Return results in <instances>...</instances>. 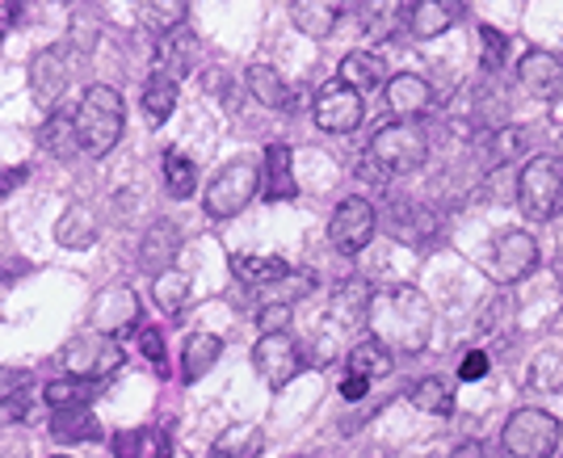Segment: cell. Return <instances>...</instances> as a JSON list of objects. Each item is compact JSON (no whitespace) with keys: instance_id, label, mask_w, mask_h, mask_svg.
Listing matches in <instances>:
<instances>
[{"instance_id":"1","label":"cell","mask_w":563,"mask_h":458,"mask_svg":"<svg viewBox=\"0 0 563 458\" xmlns=\"http://www.w3.org/2000/svg\"><path fill=\"white\" fill-rule=\"evenodd\" d=\"M366 324H370V336L391 354H421L434 332V307L416 286L391 282L383 290H375Z\"/></svg>"},{"instance_id":"2","label":"cell","mask_w":563,"mask_h":458,"mask_svg":"<svg viewBox=\"0 0 563 458\" xmlns=\"http://www.w3.org/2000/svg\"><path fill=\"white\" fill-rule=\"evenodd\" d=\"M127 127V102L118 89L110 84H93L84 89V98L77 105V130H80V148L89 156H105Z\"/></svg>"},{"instance_id":"3","label":"cell","mask_w":563,"mask_h":458,"mask_svg":"<svg viewBox=\"0 0 563 458\" xmlns=\"http://www.w3.org/2000/svg\"><path fill=\"white\" fill-rule=\"evenodd\" d=\"M429 160V139L416 123H387L370 139V173L375 178H409Z\"/></svg>"},{"instance_id":"4","label":"cell","mask_w":563,"mask_h":458,"mask_svg":"<svg viewBox=\"0 0 563 458\" xmlns=\"http://www.w3.org/2000/svg\"><path fill=\"white\" fill-rule=\"evenodd\" d=\"M517 206L526 219L547 224L563 210V160L560 156H535L517 173Z\"/></svg>"},{"instance_id":"5","label":"cell","mask_w":563,"mask_h":458,"mask_svg":"<svg viewBox=\"0 0 563 458\" xmlns=\"http://www.w3.org/2000/svg\"><path fill=\"white\" fill-rule=\"evenodd\" d=\"M560 442V416H551L547 408H517L501 430V446L509 450V458H555Z\"/></svg>"},{"instance_id":"6","label":"cell","mask_w":563,"mask_h":458,"mask_svg":"<svg viewBox=\"0 0 563 458\" xmlns=\"http://www.w3.org/2000/svg\"><path fill=\"white\" fill-rule=\"evenodd\" d=\"M256 190H261V164L249 160V156L228 160L215 173V181L206 185V215L210 219H231V215H240L244 206L253 203Z\"/></svg>"},{"instance_id":"7","label":"cell","mask_w":563,"mask_h":458,"mask_svg":"<svg viewBox=\"0 0 563 458\" xmlns=\"http://www.w3.org/2000/svg\"><path fill=\"white\" fill-rule=\"evenodd\" d=\"M253 366H256V375L278 391V387H286L290 379L303 375L308 357H303V345H299L290 332H265L253 350Z\"/></svg>"},{"instance_id":"8","label":"cell","mask_w":563,"mask_h":458,"mask_svg":"<svg viewBox=\"0 0 563 458\" xmlns=\"http://www.w3.org/2000/svg\"><path fill=\"white\" fill-rule=\"evenodd\" d=\"M64 366H68V375H72V379L102 382L123 366V350H118V341H114V336L89 332V336H77V341L64 350Z\"/></svg>"},{"instance_id":"9","label":"cell","mask_w":563,"mask_h":458,"mask_svg":"<svg viewBox=\"0 0 563 458\" xmlns=\"http://www.w3.org/2000/svg\"><path fill=\"white\" fill-rule=\"evenodd\" d=\"M538 270V240L530 231L513 228L501 231L492 240V256H487V274L501 282V286H513V282L530 278Z\"/></svg>"},{"instance_id":"10","label":"cell","mask_w":563,"mask_h":458,"mask_svg":"<svg viewBox=\"0 0 563 458\" xmlns=\"http://www.w3.org/2000/svg\"><path fill=\"white\" fill-rule=\"evenodd\" d=\"M379 231V210L366 203V198H345L329 219V240H333L336 253L354 256L361 253Z\"/></svg>"},{"instance_id":"11","label":"cell","mask_w":563,"mask_h":458,"mask_svg":"<svg viewBox=\"0 0 563 458\" xmlns=\"http://www.w3.org/2000/svg\"><path fill=\"white\" fill-rule=\"evenodd\" d=\"M366 118V105H361V93L349 89L345 80H333L315 93V127L329 130V135H349V130L361 127Z\"/></svg>"},{"instance_id":"12","label":"cell","mask_w":563,"mask_h":458,"mask_svg":"<svg viewBox=\"0 0 563 458\" xmlns=\"http://www.w3.org/2000/svg\"><path fill=\"white\" fill-rule=\"evenodd\" d=\"M89 324H93V332L118 341L123 332L139 324V295L130 286H105V290H97L93 304H89Z\"/></svg>"},{"instance_id":"13","label":"cell","mask_w":563,"mask_h":458,"mask_svg":"<svg viewBox=\"0 0 563 458\" xmlns=\"http://www.w3.org/2000/svg\"><path fill=\"white\" fill-rule=\"evenodd\" d=\"M517 84L538 102H563V55L555 51H526L517 59Z\"/></svg>"},{"instance_id":"14","label":"cell","mask_w":563,"mask_h":458,"mask_svg":"<svg viewBox=\"0 0 563 458\" xmlns=\"http://www.w3.org/2000/svg\"><path fill=\"white\" fill-rule=\"evenodd\" d=\"M68 80H72V68H68V55L59 47H47V51H38L30 59V89H34L38 105L59 110L64 93H68Z\"/></svg>"},{"instance_id":"15","label":"cell","mask_w":563,"mask_h":458,"mask_svg":"<svg viewBox=\"0 0 563 458\" xmlns=\"http://www.w3.org/2000/svg\"><path fill=\"white\" fill-rule=\"evenodd\" d=\"M383 224L395 240H404V244H412V249L434 244V236H437V219L425 210V206L412 203V198H391L387 210H383Z\"/></svg>"},{"instance_id":"16","label":"cell","mask_w":563,"mask_h":458,"mask_svg":"<svg viewBox=\"0 0 563 458\" xmlns=\"http://www.w3.org/2000/svg\"><path fill=\"white\" fill-rule=\"evenodd\" d=\"M383 102L387 114H395V123H412V118H421L429 110L434 89H429V80L416 77V72H400V77H391L383 84Z\"/></svg>"},{"instance_id":"17","label":"cell","mask_w":563,"mask_h":458,"mask_svg":"<svg viewBox=\"0 0 563 458\" xmlns=\"http://www.w3.org/2000/svg\"><path fill=\"white\" fill-rule=\"evenodd\" d=\"M409 0H358V26L370 43H387L409 26Z\"/></svg>"},{"instance_id":"18","label":"cell","mask_w":563,"mask_h":458,"mask_svg":"<svg viewBox=\"0 0 563 458\" xmlns=\"http://www.w3.org/2000/svg\"><path fill=\"white\" fill-rule=\"evenodd\" d=\"M345 13H349V0H290V22L308 38H329Z\"/></svg>"},{"instance_id":"19","label":"cell","mask_w":563,"mask_h":458,"mask_svg":"<svg viewBox=\"0 0 563 458\" xmlns=\"http://www.w3.org/2000/svg\"><path fill=\"white\" fill-rule=\"evenodd\" d=\"M194 59H198V38H194L189 26H181L160 38V47H156V72H160V77L185 80L189 68H194Z\"/></svg>"},{"instance_id":"20","label":"cell","mask_w":563,"mask_h":458,"mask_svg":"<svg viewBox=\"0 0 563 458\" xmlns=\"http://www.w3.org/2000/svg\"><path fill=\"white\" fill-rule=\"evenodd\" d=\"M261 194H265L269 203H286V198H295V194H299V185H295V156H290L286 144H269V148H265Z\"/></svg>"},{"instance_id":"21","label":"cell","mask_w":563,"mask_h":458,"mask_svg":"<svg viewBox=\"0 0 563 458\" xmlns=\"http://www.w3.org/2000/svg\"><path fill=\"white\" fill-rule=\"evenodd\" d=\"M462 22V0H416L409 13V30L425 43Z\"/></svg>"},{"instance_id":"22","label":"cell","mask_w":563,"mask_h":458,"mask_svg":"<svg viewBox=\"0 0 563 458\" xmlns=\"http://www.w3.org/2000/svg\"><path fill=\"white\" fill-rule=\"evenodd\" d=\"M223 357V341L215 332H194L181 350V382H198L215 370V362Z\"/></svg>"},{"instance_id":"23","label":"cell","mask_w":563,"mask_h":458,"mask_svg":"<svg viewBox=\"0 0 563 458\" xmlns=\"http://www.w3.org/2000/svg\"><path fill=\"white\" fill-rule=\"evenodd\" d=\"M231 270L244 286H256V290H269L278 282L290 278V265L282 256H265V253H240L231 256Z\"/></svg>"},{"instance_id":"24","label":"cell","mask_w":563,"mask_h":458,"mask_svg":"<svg viewBox=\"0 0 563 458\" xmlns=\"http://www.w3.org/2000/svg\"><path fill=\"white\" fill-rule=\"evenodd\" d=\"M97 215H93V206L84 203H72L64 215H59V224H55V240L64 244V249H89L93 240H97Z\"/></svg>"},{"instance_id":"25","label":"cell","mask_w":563,"mask_h":458,"mask_svg":"<svg viewBox=\"0 0 563 458\" xmlns=\"http://www.w3.org/2000/svg\"><path fill=\"white\" fill-rule=\"evenodd\" d=\"M341 80L358 93H370L391 77H387V59L379 51H349L341 59Z\"/></svg>"},{"instance_id":"26","label":"cell","mask_w":563,"mask_h":458,"mask_svg":"<svg viewBox=\"0 0 563 458\" xmlns=\"http://www.w3.org/2000/svg\"><path fill=\"white\" fill-rule=\"evenodd\" d=\"M177 249H181L177 228H173V224H156V228H148L143 244H139V265L152 270V274H164V270H173Z\"/></svg>"},{"instance_id":"27","label":"cell","mask_w":563,"mask_h":458,"mask_svg":"<svg viewBox=\"0 0 563 458\" xmlns=\"http://www.w3.org/2000/svg\"><path fill=\"white\" fill-rule=\"evenodd\" d=\"M261 450H265V433H261V425L240 421V425H228V430L215 437L210 458H256Z\"/></svg>"},{"instance_id":"28","label":"cell","mask_w":563,"mask_h":458,"mask_svg":"<svg viewBox=\"0 0 563 458\" xmlns=\"http://www.w3.org/2000/svg\"><path fill=\"white\" fill-rule=\"evenodd\" d=\"M38 139H43V148H51L55 156L84 152V148H80V130H77V110H51L43 130H38Z\"/></svg>"},{"instance_id":"29","label":"cell","mask_w":563,"mask_h":458,"mask_svg":"<svg viewBox=\"0 0 563 458\" xmlns=\"http://www.w3.org/2000/svg\"><path fill=\"white\" fill-rule=\"evenodd\" d=\"M51 437L55 442H97L102 425H97V416L89 408H55Z\"/></svg>"},{"instance_id":"30","label":"cell","mask_w":563,"mask_h":458,"mask_svg":"<svg viewBox=\"0 0 563 458\" xmlns=\"http://www.w3.org/2000/svg\"><path fill=\"white\" fill-rule=\"evenodd\" d=\"M409 400L421 408V412H429V416H450V412H455V382L441 379V375L416 379L409 391Z\"/></svg>"},{"instance_id":"31","label":"cell","mask_w":563,"mask_h":458,"mask_svg":"<svg viewBox=\"0 0 563 458\" xmlns=\"http://www.w3.org/2000/svg\"><path fill=\"white\" fill-rule=\"evenodd\" d=\"M526 148H530V130L496 127L484 139V164L487 169H501V164H509V160H517V156H526Z\"/></svg>"},{"instance_id":"32","label":"cell","mask_w":563,"mask_h":458,"mask_svg":"<svg viewBox=\"0 0 563 458\" xmlns=\"http://www.w3.org/2000/svg\"><path fill=\"white\" fill-rule=\"evenodd\" d=\"M391 366H395V357L387 345H379L375 336L370 341H358L354 350H349V375H361V379H387L391 375Z\"/></svg>"},{"instance_id":"33","label":"cell","mask_w":563,"mask_h":458,"mask_svg":"<svg viewBox=\"0 0 563 458\" xmlns=\"http://www.w3.org/2000/svg\"><path fill=\"white\" fill-rule=\"evenodd\" d=\"M370 299H375V290L366 282H341L333 295V316L341 324H366Z\"/></svg>"},{"instance_id":"34","label":"cell","mask_w":563,"mask_h":458,"mask_svg":"<svg viewBox=\"0 0 563 458\" xmlns=\"http://www.w3.org/2000/svg\"><path fill=\"white\" fill-rule=\"evenodd\" d=\"M244 89L253 93L256 102L265 105V110H282V105L290 102V93H286V80L269 68V64H253L249 72H244Z\"/></svg>"},{"instance_id":"35","label":"cell","mask_w":563,"mask_h":458,"mask_svg":"<svg viewBox=\"0 0 563 458\" xmlns=\"http://www.w3.org/2000/svg\"><path fill=\"white\" fill-rule=\"evenodd\" d=\"M513 316H517V299H513V290L509 286H496L492 295H484V304H480V332L501 336V332L513 329Z\"/></svg>"},{"instance_id":"36","label":"cell","mask_w":563,"mask_h":458,"mask_svg":"<svg viewBox=\"0 0 563 458\" xmlns=\"http://www.w3.org/2000/svg\"><path fill=\"white\" fill-rule=\"evenodd\" d=\"M173 110H177V80L152 72L148 89H143V114H148V123H152V127H164Z\"/></svg>"},{"instance_id":"37","label":"cell","mask_w":563,"mask_h":458,"mask_svg":"<svg viewBox=\"0 0 563 458\" xmlns=\"http://www.w3.org/2000/svg\"><path fill=\"white\" fill-rule=\"evenodd\" d=\"M185 9H189V0H139V18H143V26L156 30L160 38L185 26Z\"/></svg>"},{"instance_id":"38","label":"cell","mask_w":563,"mask_h":458,"mask_svg":"<svg viewBox=\"0 0 563 458\" xmlns=\"http://www.w3.org/2000/svg\"><path fill=\"white\" fill-rule=\"evenodd\" d=\"M160 169H164V190H169L173 198H181V203L198 190V164H194L189 156H181L177 148H173V152H164Z\"/></svg>"},{"instance_id":"39","label":"cell","mask_w":563,"mask_h":458,"mask_svg":"<svg viewBox=\"0 0 563 458\" xmlns=\"http://www.w3.org/2000/svg\"><path fill=\"white\" fill-rule=\"evenodd\" d=\"M97 396V382H84V379H55L43 387V400L51 408H89V400Z\"/></svg>"},{"instance_id":"40","label":"cell","mask_w":563,"mask_h":458,"mask_svg":"<svg viewBox=\"0 0 563 458\" xmlns=\"http://www.w3.org/2000/svg\"><path fill=\"white\" fill-rule=\"evenodd\" d=\"M152 299H156V307H160V311L177 316L181 307H185V299H189V278L181 274L177 265H173V270H164V274H156Z\"/></svg>"},{"instance_id":"41","label":"cell","mask_w":563,"mask_h":458,"mask_svg":"<svg viewBox=\"0 0 563 458\" xmlns=\"http://www.w3.org/2000/svg\"><path fill=\"white\" fill-rule=\"evenodd\" d=\"M526 379H530L535 391H547V396L563 391V350H542V354H535Z\"/></svg>"},{"instance_id":"42","label":"cell","mask_w":563,"mask_h":458,"mask_svg":"<svg viewBox=\"0 0 563 458\" xmlns=\"http://www.w3.org/2000/svg\"><path fill=\"white\" fill-rule=\"evenodd\" d=\"M505 59H509V38L496 26H480V68H484V77H496L505 68Z\"/></svg>"},{"instance_id":"43","label":"cell","mask_w":563,"mask_h":458,"mask_svg":"<svg viewBox=\"0 0 563 458\" xmlns=\"http://www.w3.org/2000/svg\"><path fill=\"white\" fill-rule=\"evenodd\" d=\"M30 370L22 366H0V404H13V400H22L30 391Z\"/></svg>"},{"instance_id":"44","label":"cell","mask_w":563,"mask_h":458,"mask_svg":"<svg viewBox=\"0 0 563 458\" xmlns=\"http://www.w3.org/2000/svg\"><path fill=\"white\" fill-rule=\"evenodd\" d=\"M256 329L265 332H290V304H265L256 316Z\"/></svg>"},{"instance_id":"45","label":"cell","mask_w":563,"mask_h":458,"mask_svg":"<svg viewBox=\"0 0 563 458\" xmlns=\"http://www.w3.org/2000/svg\"><path fill=\"white\" fill-rule=\"evenodd\" d=\"M135 458H169V437H164V433H156V430H139Z\"/></svg>"},{"instance_id":"46","label":"cell","mask_w":563,"mask_h":458,"mask_svg":"<svg viewBox=\"0 0 563 458\" xmlns=\"http://www.w3.org/2000/svg\"><path fill=\"white\" fill-rule=\"evenodd\" d=\"M492 370V357L484 350H471V354L459 362V382H480Z\"/></svg>"},{"instance_id":"47","label":"cell","mask_w":563,"mask_h":458,"mask_svg":"<svg viewBox=\"0 0 563 458\" xmlns=\"http://www.w3.org/2000/svg\"><path fill=\"white\" fill-rule=\"evenodd\" d=\"M139 350H143V357H152L160 366L164 362V336H160V329H139Z\"/></svg>"},{"instance_id":"48","label":"cell","mask_w":563,"mask_h":458,"mask_svg":"<svg viewBox=\"0 0 563 458\" xmlns=\"http://www.w3.org/2000/svg\"><path fill=\"white\" fill-rule=\"evenodd\" d=\"M366 391H370V379H361V375H349V370H345V379H341V396H345V400H366Z\"/></svg>"},{"instance_id":"49","label":"cell","mask_w":563,"mask_h":458,"mask_svg":"<svg viewBox=\"0 0 563 458\" xmlns=\"http://www.w3.org/2000/svg\"><path fill=\"white\" fill-rule=\"evenodd\" d=\"M450 458H487V446L484 442H459V446L450 450Z\"/></svg>"},{"instance_id":"50","label":"cell","mask_w":563,"mask_h":458,"mask_svg":"<svg viewBox=\"0 0 563 458\" xmlns=\"http://www.w3.org/2000/svg\"><path fill=\"white\" fill-rule=\"evenodd\" d=\"M0 421H26V396L13 404H0Z\"/></svg>"},{"instance_id":"51","label":"cell","mask_w":563,"mask_h":458,"mask_svg":"<svg viewBox=\"0 0 563 458\" xmlns=\"http://www.w3.org/2000/svg\"><path fill=\"white\" fill-rule=\"evenodd\" d=\"M555 282H560V286H563V261H560V265H555Z\"/></svg>"},{"instance_id":"52","label":"cell","mask_w":563,"mask_h":458,"mask_svg":"<svg viewBox=\"0 0 563 458\" xmlns=\"http://www.w3.org/2000/svg\"><path fill=\"white\" fill-rule=\"evenodd\" d=\"M560 160H563V135H560Z\"/></svg>"},{"instance_id":"53","label":"cell","mask_w":563,"mask_h":458,"mask_svg":"<svg viewBox=\"0 0 563 458\" xmlns=\"http://www.w3.org/2000/svg\"><path fill=\"white\" fill-rule=\"evenodd\" d=\"M59 458H64V455H59Z\"/></svg>"},{"instance_id":"54","label":"cell","mask_w":563,"mask_h":458,"mask_svg":"<svg viewBox=\"0 0 563 458\" xmlns=\"http://www.w3.org/2000/svg\"><path fill=\"white\" fill-rule=\"evenodd\" d=\"M560 458H563V455H560Z\"/></svg>"}]
</instances>
